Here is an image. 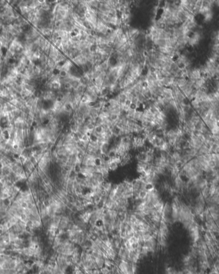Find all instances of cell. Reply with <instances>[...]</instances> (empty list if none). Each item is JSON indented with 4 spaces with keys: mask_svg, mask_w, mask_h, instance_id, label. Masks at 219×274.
I'll return each instance as SVG.
<instances>
[{
    "mask_svg": "<svg viewBox=\"0 0 219 274\" xmlns=\"http://www.w3.org/2000/svg\"><path fill=\"white\" fill-rule=\"evenodd\" d=\"M202 78V75L201 73V70L199 69V67H195L192 70L191 77L188 79L193 80V81H197V79H199Z\"/></svg>",
    "mask_w": 219,
    "mask_h": 274,
    "instance_id": "1",
    "label": "cell"
},
{
    "mask_svg": "<svg viewBox=\"0 0 219 274\" xmlns=\"http://www.w3.org/2000/svg\"><path fill=\"white\" fill-rule=\"evenodd\" d=\"M174 77L170 76V77H164V78L160 80L161 82H162V84L163 85V87H168V86H170L172 85L173 80H174Z\"/></svg>",
    "mask_w": 219,
    "mask_h": 274,
    "instance_id": "2",
    "label": "cell"
},
{
    "mask_svg": "<svg viewBox=\"0 0 219 274\" xmlns=\"http://www.w3.org/2000/svg\"><path fill=\"white\" fill-rule=\"evenodd\" d=\"M110 149V145L108 142H105L103 144L99 147V150H100L101 154L103 155H107Z\"/></svg>",
    "mask_w": 219,
    "mask_h": 274,
    "instance_id": "3",
    "label": "cell"
},
{
    "mask_svg": "<svg viewBox=\"0 0 219 274\" xmlns=\"http://www.w3.org/2000/svg\"><path fill=\"white\" fill-rule=\"evenodd\" d=\"M137 159L138 162L147 163V153L146 151L139 152L137 156Z\"/></svg>",
    "mask_w": 219,
    "mask_h": 274,
    "instance_id": "4",
    "label": "cell"
},
{
    "mask_svg": "<svg viewBox=\"0 0 219 274\" xmlns=\"http://www.w3.org/2000/svg\"><path fill=\"white\" fill-rule=\"evenodd\" d=\"M112 185L113 184L112 183L107 181V180H105V181H103L101 183V186L103 187V188L105 190H106V191L108 192V193H109L110 192L112 187Z\"/></svg>",
    "mask_w": 219,
    "mask_h": 274,
    "instance_id": "5",
    "label": "cell"
},
{
    "mask_svg": "<svg viewBox=\"0 0 219 274\" xmlns=\"http://www.w3.org/2000/svg\"><path fill=\"white\" fill-rule=\"evenodd\" d=\"M164 206H165V202H163V200H162V201H160L155 206H154V209H156V211L160 213H162Z\"/></svg>",
    "mask_w": 219,
    "mask_h": 274,
    "instance_id": "6",
    "label": "cell"
},
{
    "mask_svg": "<svg viewBox=\"0 0 219 274\" xmlns=\"http://www.w3.org/2000/svg\"><path fill=\"white\" fill-rule=\"evenodd\" d=\"M147 193L148 192L147 190H140L139 193H138V199L142 200V201H144L147 197Z\"/></svg>",
    "mask_w": 219,
    "mask_h": 274,
    "instance_id": "7",
    "label": "cell"
},
{
    "mask_svg": "<svg viewBox=\"0 0 219 274\" xmlns=\"http://www.w3.org/2000/svg\"><path fill=\"white\" fill-rule=\"evenodd\" d=\"M186 83H187V79L185 78H178V86L179 88L183 87L185 85H186Z\"/></svg>",
    "mask_w": 219,
    "mask_h": 274,
    "instance_id": "8",
    "label": "cell"
},
{
    "mask_svg": "<svg viewBox=\"0 0 219 274\" xmlns=\"http://www.w3.org/2000/svg\"><path fill=\"white\" fill-rule=\"evenodd\" d=\"M110 163V171H115L119 168V165L115 162H113L109 160Z\"/></svg>",
    "mask_w": 219,
    "mask_h": 274,
    "instance_id": "9",
    "label": "cell"
},
{
    "mask_svg": "<svg viewBox=\"0 0 219 274\" xmlns=\"http://www.w3.org/2000/svg\"><path fill=\"white\" fill-rule=\"evenodd\" d=\"M16 266H17V262H16V260L14 257V258H13V259L11 261L9 262L8 268L9 269H15Z\"/></svg>",
    "mask_w": 219,
    "mask_h": 274,
    "instance_id": "10",
    "label": "cell"
},
{
    "mask_svg": "<svg viewBox=\"0 0 219 274\" xmlns=\"http://www.w3.org/2000/svg\"><path fill=\"white\" fill-rule=\"evenodd\" d=\"M69 75V73L65 70H60L59 71V77L61 78H65Z\"/></svg>",
    "mask_w": 219,
    "mask_h": 274,
    "instance_id": "11",
    "label": "cell"
},
{
    "mask_svg": "<svg viewBox=\"0 0 219 274\" xmlns=\"http://www.w3.org/2000/svg\"><path fill=\"white\" fill-rule=\"evenodd\" d=\"M212 19H213V12H209L208 14L204 15V21L206 22L210 21Z\"/></svg>",
    "mask_w": 219,
    "mask_h": 274,
    "instance_id": "12",
    "label": "cell"
},
{
    "mask_svg": "<svg viewBox=\"0 0 219 274\" xmlns=\"http://www.w3.org/2000/svg\"><path fill=\"white\" fill-rule=\"evenodd\" d=\"M94 131L95 133L98 134H101L103 131V128L102 125H96Z\"/></svg>",
    "mask_w": 219,
    "mask_h": 274,
    "instance_id": "13",
    "label": "cell"
},
{
    "mask_svg": "<svg viewBox=\"0 0 219 274\" xmlns=\"http://www.w3.org/2000/svg\"><path fill=\"white\" fill-rule=\"evenodd\" d=\"M212 51L213 53L219 54V44L212 45Z\"/></svg>",
    "mask_w": 219,
    "mask_h": 274,
    "instance_id": "14",
    "label": "cell"
},
{
    "mask_svg": "<svg viewBox=\"0 0 219 274\" xmlns=\"http://www.w3.org/2000/svg\"><path fill=\"white\" fill-rule=\"evenodd\" d=\"M95 126H96V125L92 123H90V124H88L87 125H86V129H87V130L89 131H92V132L94 130Z\"/></svg>",
    "mask_w": 219,
    "mask_h": 274,
    "instance_id": "15",
    "label": "cell"
},
{
    "mask_svg": "<svg viewBox=\"0 0 219 274\" xmlns=\"http://www.w3.org/2000/svg\"><path fill=\"white\" fill-rule=\"evenodd\" d=\"M9 266V263L7 261H3L1 264V268L3 270H8Z\"/></svg>",
    "mask_w": 219,
    "mask_h": 274,
    "instance_id": "16",
    "label": "cell"
},
{
    "mask_svg": "<svg viewBox=\"0 0 219 274\" xmlns=\"http://www.w3.org/2000/svg\"><path fill=\"white\" fill-rule=\"evenodd\" d=\"M217 34H218V32L216 31H212L211 33V35H210V37H211V39L212 40H213L215 39H217Z\"/></svg>",
    "mask_w": 219,
    "mask_h": 274,
    "instance_id": "17",
    "label": "cell"
},
{
    "mask_svg": "<svg viewBox=\"0 0 219 274\" xmlns=\"http://www.w3.org/2000/svg\"><path fill=\"white\" fill-rule=\"evenodd\" d=\"M17 271L15 269H8L5 270V274H16Z\"/></svg>",
    "mask_w": 219,
    "mask_h": 274,
    "instance_id": "18",
    "label": "cell"
},
{
    "mask_svg": "<svg viewBox=\"0 0 219 274\" xmlns=\"http://www.w3.org/2000/svg\"><path fill=\"white\" fill-rule=\"evenodd\" d=\"M1 211H2V209H1V207H0V213H1Z\"/></svg>",
    "mask_w": 219,
    "mask_h": 274,
    "instance_id": "19",
    "label": "cell"
}]
</instances>
